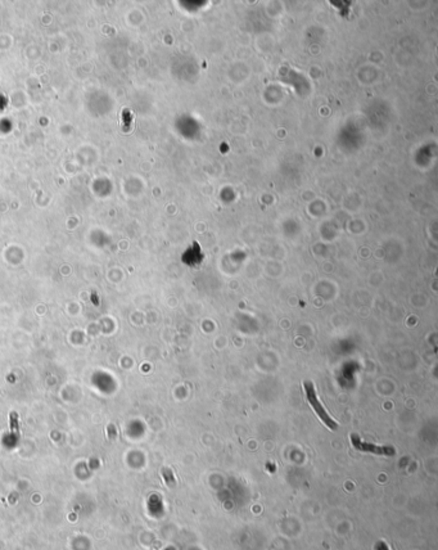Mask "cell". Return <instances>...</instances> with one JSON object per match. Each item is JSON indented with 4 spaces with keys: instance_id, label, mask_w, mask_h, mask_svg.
<instances>
[{
    "instance_id": "obj_1",
    "label": "cell",
    "mask_w": 438,
    "mask_h": 550,
    "mask_svg": "<svg viewBox=\"0 0 438 550\" xmlns=\"http://www.w3.org/2000/svg\"><path fill=\"white\" fill-rule=\"evenodd\" d=\"M304 390H305L307 403L310 404V407L315 411L316 416L320 418V420L326 425V427L329 428V429H332V431H336L337 428H338V423H337L333 418L329 416V413L326 411V409L323 407L321 401L317 398V394H316L314 383L310 382V381L304 382Z\"/></svg>"
},
{
    "instance_id": "obj_2",
    "label": "cell",
    "mask_w": 438,
    "mask_h": 550,
    "mask_svg": "<svg viewBox=\"0 0 438 550\" xmlns=\"http://www.w3.org/2000/svg\"><path fill=\"white\" fill-rule=\"evenodd\" d=\"M351 444H352L354 448L358 450V451H363V453H370V454L383 455V457H393L396 454L395 449L391 448V446H378L374 444L365 442L355 433L351 435Z\"/></svg>"
}]
</instances>
